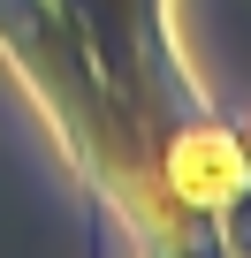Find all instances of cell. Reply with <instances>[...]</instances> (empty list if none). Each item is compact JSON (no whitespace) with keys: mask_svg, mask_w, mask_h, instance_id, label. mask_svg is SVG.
Here are the masks:
<instances>
[{"mask_svg":"<svg viewBox=\"0 0 251 258\" xmlns=\"http://www.w3.org/2000/svg\"><path fill=\"white\" fill-rule=\"evenodd\" d=\"M91 258H99V235H91Z\"/></svg>","mask_w":251,"mask_h":258,"instance_id":"cell-1","label":"cell"}]
</instances>
